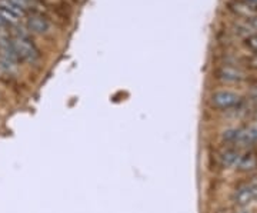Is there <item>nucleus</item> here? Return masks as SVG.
Wrapping results in <instances>:
<instances>
[{"label":"nucleus","instance_id":"423d86ee","mask_svg":"<svg viewBox=\"0 0 257 213\" xmlns=\"http://www.w3.org/2000/svg\"><path fill=\"white\" fill-rule=\"evenodd\" d=\"M257 142V129L254 128H246V129L236 130V136L233 143L239 145H253Z\"/></svg>","mask_w":257,"mask_h":213},{"label":"nucleus","instance_id":"7ed1b4c3","mask_svg":"<svg viewBox=\"0 0 257 213\" xmlns=\"http://www.w3.org/2000/svg\"><path fill=\"white\" fill-rule=\"evenodd\" d=\"M25 16V12L15 5L12 0H0V19L9 26V25H18L20 18Z\"/></svg>","mask_w":257,"mask_h":213},{"label":"nucleus","instance_id":"f257e3e1","mask_svg":"<svg viewBox=\"0 0 257 213\" xmlns=\"http://www.w3.org/2000/svg\"><path fill=\"white\" fill-rule=\"evenodd\" d=\"M13 49L18 55L19 60L26 62L29 65H35L40 60V52L32 40L28 30L23 29H16L13 32V36L10 37Z\"/></svg>","mask_w":257,"mask_h":213},{"label":"nucleus","instance_id":"0eeeda50","mask_svg":"<svg viewBox=\"0 0 257 213\" xmlns=\"http://www.w3.org/2000/svg\"><path fill=\"white\" fill-rule=\"evenodd\" d=\"M240 155L241 153L236 149H226L219 155V163L223 167H236L239 163Z\"/></svg>","mask_w":257,"mask_h":213},{"label":"nucleus","instance_id":"6e6552de","mask_svg":"<svg viewBox=\"0 0 257 213\" xmlns=\"http://www.w3.org/2000/svg\"><path fill=\"white\" fill-rule=\"evenodd\" d=\"M236 169L243 170V172H251V170L257 169V155H254L253 152L241 153Z\"/></svg>","mask_w":257,"mask_h":213},{"label":"nucleus","instance_id":"20e7f679","mask_svg":"<svg viewBox=\"0 0 257 213\" xmlns=\"http://www.w3.org/2000/svg\"><path fill=\"white\" fill-rule=\"evenodd\" d=\"M28 29L29 32L36 33V35H45L50 30V22L43 15L32 13L28 18Z\"/></svg>","mask_w":257,"mask_h":213},{"label":"nucleus","instance_id":"9b49d317","mask_svg":"<svg viewBox=\"0 0 257 213\" xmlns=\"http://www.w3.org/2000/svg\"><path fill=\"white\" fill-rule=\"evenodd\" d=\"M246 45H247V47L251 52H254L257 55V35H253V36L247 37Z\"/></svg>","mask_w":257,"mask_h":213},{"label":"nucleus","instance_id":"f03ea898","mask_svg":"<svg viewBox=\"0 0 257 213\" xmlns=\"http://www.w3.org/2000/svg\"><path fill=\"white\" fill-rule=\"evenodd\" d=\"M240 102H241L240 94H237V93L234 92H230V90H219V92H214L210 97L211 106L216 108V109H221V111L231 109V108L240 104Z\"/></svg>","mask_w":257,"mask_h":213},{"label":"nucleus","instance_id":"ddd939ff","mask_svg":"<svg viewBox=\"0 0 257 213\" xmlns=\"http://www.w3.org/2000/svg\"><path fill=\"white\" fill-rule=\"evenodd\" d=\"M237 213H247V212H237Z\"/></svg>","mask_w":257,"mask_h":213},{"label":"nucleus","instance_id":"1a4fd4ad","mask_svg":"<svg viewBox=\"0 0 257 213\" xmlns=\"http://www.w3.org/2000/svg\"><path fill=\"white\" fill-rule=\"evenodd\" d=\"M219 79L223 82H230V83H234V82H240L244 79V73L240 72L239 69H234V67H221L219 70Z\"/></svg>","mask_w":257,"mask_h":213},{"label":"nucleus","instance_id":"39448f33","mask_svg":"<svg viewBox=\"0 0 257 213\" xmlns=\"http://www.w3.org/2000/svg\"><path fill=\"white\" fill-rule=\"evenodd\" d=\"M257 196V185H243L239 189H236L233 200L240 206L250 203L253 199H256Z\"/></svg>","mask_w":257,"mask_h":213},{"label":"nucleus","instance_id":"f8f14e48","mask_svg":"<svg viewBox=\"0 0 257 213\" xmlns=\"http://www.w3.org/2000/svg\"><path fill=\"white\" fill-rule=\"evenodd\" d=\"M253 25H254V28L257 29V19H254V20H253Z\"/></svg>","mask_w":257,"mask_h":213},{"label":"nucleus","instance_id":"9d476101","mask_svg":"<svg viewBox=\"0 0 257 213\" xmlns=\"http://www.w3.org/2000/svg\"><path fill=\"white\" fill-rule=\"evenodd\" d=\"M239 2L240 5H243L247 10L257 13V0H239Z\"/></svg>","mask_w":257,"mask_h":213}]
</instances>
